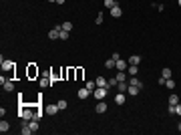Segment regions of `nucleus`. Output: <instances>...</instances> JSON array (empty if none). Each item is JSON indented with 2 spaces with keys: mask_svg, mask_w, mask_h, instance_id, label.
<instances>
[{
  "mask_svg": "<svg viewBox=\"0 0 181 135\" xmlns=\"http://www.w3.org/2000/svg\"><path fill=\"white\" fill-rule=\"evenodd\" d=\"M107 93H109V89H107V87H97V89L93 91V97H95L97 101H103V99L107 97Z\"/></svg>",
  "mask_w": 181,
  "mask_h": 135,
  "instance_id": "nucleus-1",
  "label": "nucleus"
},
{
  "mask_svg": "<svg viewBox=\"0 0 181 135\" xmlns=\"http://www.w3.org/2000/svg\"><path fill=\"white\" fill-rule=\"evenodd\" d=\"M60 109H58V105L56 103H48V105H45V113L46 115H56Z\"/></svg>",
  "mask_w": 181,
  "mask_h": 135,
  "instance_id": "nucleus-2",
  "label": "nucleus"
},
{
  "mask_svg": "<svg viewBox=\"0 0 181 135\" xmlns=\"http://www.w3.org/2000/svg\"><path fill=\"white\" fill-rule=\"evenodd\" d=\"M0 85H2V89L8 91V93H10V91H14V83H12V81H8V79H4V77L0 79Z\"/></svg>",
  "mask_w": 181,
  "mask_h": 135,
  "instance_id": "nucleus-3",
  "label": "nucleus"
},
{
  "mask_svg": "<svg viewBox=\"0 0 181 135\" xmlns=\"http://www.w3.org/2000/svg\"><path fill=\"white\" fill-rule=\"evenodd\" d=\"M60 30H62V28H60V24H58V26H54V28L48 32V39H50V41H56V39H60Z\"/></svg>",
  "mask_w": 181,
  "mask_h": 135,
  "instance_id": "nucleus-4",
  "label": "nucleus"
},
{
  "mask_svg": "<svg viewBox=\"0 0 181 135\" xmlns=\"http://www.w3.org/2000/svg\"><path fill=\"white\" fill-rule=\"evenodd\" d=\"M111 16H115V18H121V16H123V10H121L119 4H115V6L111 8Z\"/></svg>",
  "mask_w": 181,
  "mask_h": 135,
  "instance_id": "nucleus-5",
  "label": "nucleus"
},
{
  "mask_svg": "<svg viewBox=\"0 0 181 135\" xmlns=\"http://www.w3.org/2000/svg\"><path fill=\"white\" fill-rule=\"evenodd\" d=\"M95 113H107V103H105V99L97 103V107H95Z\"/></svg>",
  "mask_w": 181,
  "mask_h": 135,
  "instance_id": "nucleus-6",
  "label": "nucleus"
},
{
  "mask_svg": "<svg viewBox=\"0 0 181 135\" xmlns=\"http://www.w3.org/2000/svg\"><path fill=\"white\" fill-rule=\"evenodd\" d=\"M115 69H117V71H127V69H129V63H127V61H123V59H119Z\"/></svg>",
  "mask_w": 181,
  "mask_h": 135,
  "instance_id": "nucleus-7",
  "label": "nucleus"
},
{
  "mask_svg": "<svg viewBox=\"0 0 181 135\" xmlns=\"http://www.w3.org/2000/svg\"><path fill=\"white\" fill-rule=\"evenodd\" d=\"M2 71H14V63H12V61H4V59H2Z\"/></svg>",
  "mask_w": 181,
  "mask_h": 135,
  "instance_id": "nucleus-8",
  "label": "nucleus"
},
{
  "mask_svg": "<svg viewBox=\"0 0 181 135\" xmlns=\"http://www.w3.org/2000/svg\"><path fill=\"white\" fill-rule=\"evenodd\" d=\"M77 95H79V99H87V97H90L93 93H90V91L85 87V89H79V93H77Z\"/></svg>",
  "mask_w": 181,
  "mask_h": 135,
  "instance_id": "nucleus-9",
  "label": "nucleus"
},
{
  "mask_svg": "<svg viewBox=\"0 0 181 135\" xmlns=\"http://www.w3.org/2000/svg\"><path fill=\"white\" fill-rule=\"evenodd\" d=\"M125 101H127V97H125V93H119V95L115 97V103H117V105H125Z\"/></svg>",
  "mask_w": 181,
  "mask_h": 135,
  "instance_id": "nucleus-10",
  "label": "nucleus"
},
{
  "mask_svg": "<svg viewBox=\"0 0 181 135\" xmlns=\"http://www.w3.org/2000/svg\"><path fill=\"white\" fill-rule=\"evenodd\" d=\"M28 127L32 129V133H36V131H38V119H30V121H28Z\"/></svg>",
  "mask_w": 181,
  "mask_h": 135,
  "instance_id": "nucleus-11",
  "label": "nucleus"
},
{
  "mask_svg": "<svg viewBox=\"0 0 181 135\" xmlns=\"http://www.w3.org/2000/svg\"><path fill=\"white\" fill-rule=\"evenodd\" d=\"M117 89H119V93H125V91L129 89V83L127 81H121V83H117Z\"/></svg>",
  "mask_w": 181,
  "mask_h": 135,
  "instance_id": "nucleus-12",
  "label": "nucleus"
},
{
  "mask_svg": "<svg viewBox=\"0 0 181 135\" xmlns=\"http://www.w3.org/2000/svg\"><path fill=\"white\" fill-rule=\"evenodd\" d=\"M127 73H129L131 77H137V73H139V67H137V65H129V69H127Z\"/></svg>",
  "mask_w": 181,
  "mask_h": 135,
  "instance_id": "nucleus-13",
  "label": "nucleus"
},
{
  "mask_svg": "<svg viewBox=\"0 0 181 135\" xmlns=\"http://www.w3.org/2000/svg\"><path fill=\"white\" fill-rule=\"evenodd\" d=\"M8 129H10V123H8V121H4V117H2V121H0V131H2V133H6Z\"/></svg>",
  "mask_w": 181,
  "mask_h": 135,
  "instance_id": "nucleus-14",
  "label": "nucleus"
},
{
  "mask_svg": "<svg viewBox=\"0 0 181 135\" xmlns=\"http://www.w3.org/2000/svg\"><path fill=\"white\" fill-rule=\"evenodd\" d=\"M129 85H135L139 89H143V81H139L137 77H131V81H129Z\"/></svg>",
  "mask_w": 181,
  "mask_h": 135,
  "instance_id": "nucleus-15",
  "label": "nucleus"
},
{
  "mask_svg": "<svg viewBox=\"0 0 181 135\" xmlns=\"http://www.w3.org/2000/svg\"><path fill=\"white\" fill-rule=\"evenodd\" d=\"M105 67H107V69H115V67H117V61H115V59L111 56V59H107V63H105Z\"/></svg>",
  "mask_w": 181,
  "mask_h": 135,
  "instance_id": "nucleus-16",
  "label": "nucleus"
},
{
  "mask_svg": "<svg viewBox=\"0 0 181 135\" xmlns=\"http://www.w3.org/2000/svg\"><path fill=\"white\" fill-rule=\"evenodd\" d=\"M139 91H141V89H139V87H135V85H129V89H127V93H129L131 97H135V95H137V93H139Z\"/></svg>",
  "mask_w": 181,
  "mask_h": 135,
  "instance_id": "nucleus-17",
  "label": "nucleus"
},
{
  "mask_svg": "<svg viewBox=\"0 0 181 135\" xmlns=\"http://www.w3.org/2000/svg\"><path fill=\"white\" fill-rule=\"evenodd\" d=\"M139 63H141V54H133L129 59V65H139Z\"/></svg>",
  "mask_w": 181,
  "mask_h": 135,
  "instance_id": "nucleus-18",
  "label": "nucleus"
},
{
  "mask_svg": "<svg viewBox=\"0 0 181 135\" xmlns=\"http://www.w3.org/2000/svg\"><path fill=\"white\" fill-rule=\"evenodd\" d=\"M60 28H62V30H67V32H71V30H73V22H69V20H67V22H62V24H60Z\"/></svg>",
  "mask_w": 181,
  "mask_h": 135,
  "instance_id": "nucleus-19",
  "label": "nucleus"
},
{
  "mask_svg": "<svg viewBox=\"0 0 181 135\" xmlns=\"http://www.w3.org/2000/svg\"><path fill=\"white\" fill-rule=\"evenodd\" d=\"M171 75H173V73H171V69H169V67H165V69L161 71V77H165V79H171Z\"/></svg>",
  "mask_w": 181,
  "mask_h": 135,
  "instance_id": "nucleus-20",
  "label": "nucleus"
},
{
  "mask_svg": "<svg viewBox=\"0 0 181 135\" xmlns=\"http://www.w3.org/2000/svg\"><path fill=\"white\" fill-rule=\"evenodd\" d=\"M177 103H179V95H175V93L169 95V105H177Z\"/></svg>",
  "mask_w": 181,
  "mask_h": 135,
  "instance_id": "nucleus-21",
  "label": "nucleus"
},
{
  "mask_svg": "<svg viewBox=\"0 0 181 135\" xmlns=\"http://www.w3.org/2000/svg\"><path fill=\"white\" fill-rule=\"evenodd\" d=\"M48 85H52L50 77H43V79H40V87H48Z\"/></svg>",
  "mask_w": 181,
  "mask_h": 135,
  "instance_id": "nucleus-22",
  "label": "nucleus"
},
{
  "mask_svg": "<svg viewBox=\"0 0 181 135\" xmlns=\"http://www.w3.org/2000/svg\"><path fill=\"white\" fill-rule=\"evenodd\" d=\"M85 87H87V89L93 93V91L97 89V81H87V85H85Z\"/></svg>",
  "mask_w": 181,
  "mask_h": 135,
  "instance_id": "nucleus-23",
  "label": "nucleus"
},
{
  "mask_svg": "<svg viewBox=\"0 0 181 135\" xmlns=\"http://www.w3.org/2000/svg\"><path fill=\"white\" fill-rule=\"evenodd\" d=\"M165 87H167L169 91H173V89H175V81H171V79H165Z\"/></svg>",
  "mask_w": 181,
  "mask_h": 135,
  "instance_id": "nucleus-24",
  "label": "nucleus"
},
{
  "mask_svg": "<svg viewBox=\"0 0 181 135\" xmlns=\"http://www.w3.org/2000/svg\"><path fill=\"white\" fill-rule=\"evenodd\" d=\"M30 133H32V129L28 127V121H26V123L22 125V135H30Z\"/></svg>",
  "mask_w": 181,
  "mask_h": 135,
  "instance_id": "nucleus-25",
  "label": "nucleus"
},
{
  "mask_svg": "<svg viewBox=\"0 0 181 135\" xmlns=\"http://www.w3.org/2000/svg\"><path fill=\"white\" fill-rule=\"evenodd\" d=\"M117 81L121 83V81H127V75H125V71H119L117 73Z\"/></svg>",
  "mask_w": 181,
  "mask_h": 135,
  "instance_id": "nucleus-26",
  "label": "nucleus"
},
{
  "mask_svg": "<svg viewBox=\"0 0 181 135\" xmlns=\"http://www.w3.org/2000/svg\"><path fill=\"white\" fill-rule=\"evenodd\" d=\"M95 81H97V87H107V79L99 77V79H95Z\"/></svg>",
  "mask_w": 181,
  "mask_h": 135,
  "instance_id": "nucleus-27",
  "label": "nucleus"
},
{
  "mask_svg": "<svg viewBox=\"0 0 181 135\" xmlns=\"http://www.w3.org/2000/svg\"><path fill=\"white\" fill-rule=\"evenodd\" d=\"M56 105H58V109H60V111H64V109H67V107H69V103H67V101H64V99H60V101H58V103H56Z\"/></svg>",
  "mask_w": 181,
  "mask_h": 135,
  "instance_id": "nucleus-28",
  "label": "nucleus"
},
{
  "mask_svg": "<svg viewBox=\"0 0 181 135\" xmlns=\"http://www.w3.org/2000/svg\"><path fill=\"white\" fill-rule=\"evenodd\" d=\"M43 115H45V111H40V109H34V119H43Z\"/></svg>",
  "mask_w": 181,
  "mask_h": 135,
  "instance_id": "nucleus-29",
  "label": "nucleus"
},
{
  "mask_svg": "<svg viewBox=\"0 0 181 135\" xmlns=\"http://www.w3.org/2000/svg\"><path fill=\"white\" fill-rule=\"evenodd\" d=\"M115 4H117V2H115V0H105V6H107V8H109V10H111V8H113V6H115Z\"/></svg>",
  "mask_w": 181,
  "mask_h": 135,
  "instance_id": "nucleus-30",
  "label": "nucleus"
},
{
  "mask_svg": "<svg viewBox=\"0 0 181 135\" xmlns=\"http://www.w3.org/2000/svg\"><path fill=\"white\" fill-rule=\"evenodd\" d=\"M60 41H69V32L67 30H60Z\"/></svg>",
  "mask_w": 181,
  "mask_h": 135,
  "instance_id": "nucleus-31",
  "label": "nucleus"
},
{
  "mask_svg": "<svg viewBox=\"0 0 181 135\" xmlns=\"http://www.w3.org/2000/svg\"><path fill=\"white\" fill-rule=\"evenodd\" d=\"M28 75H30V77H34V75H38V69H34V67H30V69H28Z\"/></svg>",
  "mask_w": 181,
  "mask_h": 135,
  "instance_id": "nucleus-32",
  "label": "nucleus"
},
{
  "mask_svg": "<svg viewBox=\"0 0 181 135\" xmlns=\"http://www.w3.org/2000/svg\"><path fill=\"white\" fill-rule=\"evenodd\" d=\"M95 24H103V14H99V16L95 18Z\"/></svg>",
  "mask_w": 181,
  "mask_h": 135,
  "instance_id": "nucleus-33",
  "label": "nucleus"
},
{
  "mask_svg": "<svg viewBox=\"0 0 181 135\" xmlns=\"http://www.w3.org/2000/svg\"><path fill=\"white\" fill-rule=\"evenodd\" d=\"M175 115H181V103L175 105Z\"/></svg>",
  "mask_w": 181,
  "mask_h": 135,
  "instance_id": "nucleus-34",
  "label": "nucleus"
},
{
  "mask_svg": "<svg viewBox=\"0 0 181 135\" xmlns=\"http://www.w3.org/2000/svg\"><path fill=\"white\" fill-rule=\"evenodd\" d=\"M177 4H179V6H181V0H177Z\"/></svg>",
  "mask_w": 181,
  "mask_h": 135,
  "instance_id": "nucleus-35",
  "label": "nucleus"
},
{
  "mask_svg": "<svg viewBox=\"0 0 181 135\" xmlns=\"http://www.w3.org/2000/svg\"><path fill=\"white\" fill-rule=\"evenodd\" d=\"M48 2H56V0H48Z\"/></svg>",
  "mask_w": 181,
  "mask_h": 135,
  "instance_id": "nucleus-36",
  "label": "nucleus"
}]
</instances>
